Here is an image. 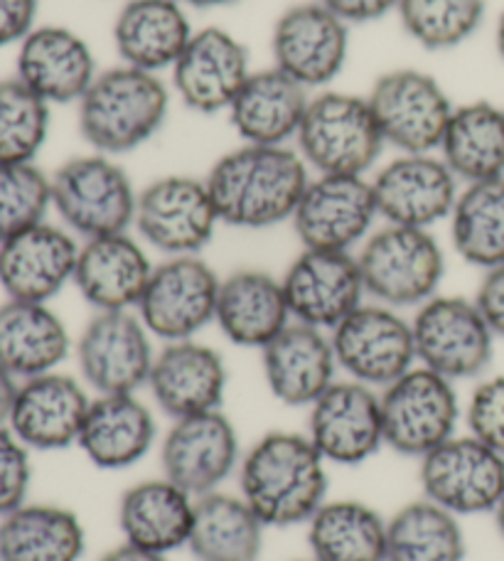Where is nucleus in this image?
Here are the masks:
<instances>
[{"label":"nucleus","mask_w":504,"mask_h":561,"mask_svg":"<svg viewBox=\"0 0 504 561\" xmlns=\"http://www.w3.org/2000/svg\"><path fill=\"white\" fill-rule=\"evenodd\" d=\"M310 178L296 146L256 144L227 150L205 175L221 225L249 232L290 222Z\"/></svg>","instance_id":"f257e3e1"},{"label":"nucleus","mask_w":504,"mask_h":561,"mask_svg":"<svg viewBox=\"0 0 504 561\" xmlns=\"http://www.w3.org/2000/svg\"><path fill=\"white\" fill-rule=\"evenodd\" d=\"M237 483L266 527L308 525L328 500L330 463L308 434L268 431L244 450Z\"/></svg>","instance_id":"f03ea898"},{"label":"nucleus","mask_w":504,"mask_h":561,"mask_svg":"<svg viewBox=\"0 0 504 561\" xmlns=\"http://www.w3.org/2000/svg\"><path fill=\"white\" fill-rule=\"evenodd\" d=\"M170 104L173 89L163 77L118 62L101 69L77 104V126L94 153L121 158L163 131Z\"/></svg>","instance_id":"7ed1b4c3"},{"label":"nucleus","mask_w":504,"mask_h":561,"mask_svg":"<svg viewBox=\"0 0 504 561\" xmlns=\"http://www.w3.org/2000/svg\"><path fill=\"white\" fill-rule=\"evenodd\" d=\"M294 146L312 175H369L387 150L367 94L337 89L310 96Z\"/></svg>","instance_id":"20e7f679"},{"label":"nucleus","mask_w":504,"mask_h":561,"mask_svg":"<svg viewBox=\"0 0 504 561\" xmlns=\"http://www.w3.org/2000/svg\"><path fill=\"white\" fill-rule=\"evenodd\" d=\"M49 185L53 213L79 242L134 232L138 187L118 158L94 150L75 156L49 173Z\"/></svg>","instance_id":"39448f33"},{"label":"nucleus","mask_w":504,"mask_h":561,"mask_svg":"<svg viewBox=\"0 0 504 561\" xmlns=\"http://www.w3.org/2000/svg\"><path fill=\"white\" fill-rule=\"evenodd\" d=\"M355 256L369 300L397 310H416L440 294L446 252L433 229L381 225Z\"/></svg>","instance_id":"423d86ee"},{"label":"nucleus","mask_w":504,"mask_h":561,"mask_svg":"<svg viewBox=\"0 0 504 561\" xmlns=\"http://www.w3.org/2000/svg\"><path fill=\"white\" fill-rule=\"evenodd\" d=\"M221 219L205 178L170 173L138 190L134 234L160 256H199Z\"/></svg>","instance_id":"0eeeda50"},{"label":"nucleus","mask_w":504,"mask_h":561,"mask_svg":"<svg viewBox=\"0 0 504 561\" xmlns=\"http://www.w3.org/2000/svg\"><path fill=\"white\" fill-rule=\"evenodd\" d=\"M411 330L416 365L456 385L482 379L495 357L497 337L476 300L466 296H433L413 310Z\"/></svg>","instance_id":"6e6552de"},{"label":"nucleus","mask_w":504,"mask_h":561,"mask_svg":"<svg viewBox=\"0 0 504 561\" xmlns=\"http://www.w3.org/2000/svg\"><path fill=\"white\" fill-rule=\"evenodd\" d=\"M385 446L403 458L428 456L458 434L462 407L456 382L428 367L413 365L406 375L379 389Z\"/></svg>","instance_id":"1a4fd4ad"},{"label":"nucleus","mask_w":504,"mask_h":561,"mask_svg":"<svg viewBox=\"0 0 504 561\" xmlns=\"http://www.w3.org/2000/svg\"><path fill=\"white\" fill-rule=\"evenodd\" d=\"M367 99L387 148L438 153L456 102L436 77L416 67L391 69L377 77Z\"/></svg>","instance_id":"9d476101"},{"label":"nucleus","mask_w":504,"mask_h":561,"mask_svg":"<svg viewBox=\"0 0 504 561\" xmlns=\"http://www.w3.org/2000/svg\"><path fill=\"white\" fill-rule=\"evenodd\" d=\"M156 337L136 310L94 313L75 340L79 379L92 394H138L156 363Z\"/></svg>","instance_id":"9b49d317"},{"label":"nucleus","mask_w":504,"mask_h":561,"mask_svg":"<svg viewBox=\"0 0 504 561\" xmlns=\"http://www.w3.org/2000/svg\"><path fill=\"white\" fill-rule=\"evenodd\" d=\"M221 276L199 256H165L150 274L138 318L158 343L195 340L215 325Z\"/></svg>","instance_id":"f8f14e48"},{"label":"nucleus","mask_w":504,"mask_h":561,"mask_svg":"<svg viewBox=\"0 0 504 561\" xmlns=\"http://www.w3.org/2000/svg\"><path fill=\"white\" fill-rule=\"evenodd\" d=\"M421 497L456 517L492 515L504 495V456L472 434H456L419 460Z\"/></svg>","instance_id":"ddd939ff"},{"label":"nucleus","mask_w":504,"mask_h":561,"mask_svg":"<svg viewBox=\"0 0 504 561\" xmlns=\"http://www.w3.org/2000/svg\"><path fill=\"white\" fill-rule=\"evenodd\" d=\"M340 373L371 389H385L416 365L411 318L403 310L365 300L330 333Z\"/></svg>","instance_id":"4468645a"},{"label":"nucleus","mask_w":504,"mask_h":561,"mask_svg":"<svg viewBox=\"0 0 504 561\" xmlns=\"http://www.w3.org/2000/svg\"><path fill=\"white\" fill-rule=\"evenodd\" d=\"M377 222L369 175H312L290 219L302 249L350 254L367 242Z\"/></svg>","instance_id":"2eb2a0df"},{"label":"nucleus","mask_w":504,"mask_h":561,"mask_svg":"<svg viewBox=\"0 0 504 561\" xmlns=\"http://www.w3.org/2000/svg\"><path fill=\"white\" fill-rule=\"evenodd\" d=\"M350 47V25L318 0L290 5L271 30V65L312 94L345 72Z\"/></svg>","instance_id":"dca6fc26"},{"label":"nucleus","mask_w":504,"mask_h":561,"mask_svg":"<svg viewBox=\"0 0 504 561\" xmlns=\"http://www.w3.org/2000/svg\"><path fill=\"white\" fill-rule=\"evenodd\" d=\"M241 456L237 426L221 409L175 419L160 438V470L193 497L215 493L237 478Z\"/></svg>","instance_id":"f3484780"},{"label":"nucleus","mask_w":504,"mask_h":561,"mask_svg":"<svg viewBox=\"0 0 504 561\" xmlns=\"http://www.w3.org/2000/svg\"><path fill=\"white\" fill-rule=\"evenodd\" d=\"M369 178L381 222L416 229L448 222L462 187L438 153H397Z\"/></svg>","instance_id":"a211bd4d"},{"label":"nucleus","mask_w":504,"mask_h":561,"mask_svg":"<svg viewBox=\"0 0 504 561\" xmlns=\"http://www.w3.org/2000/svg\"><path fill=\"white\" fill-rule=\"evenodd\" d=\"M306 434L330 466H362L387 448L379 389L337 379L308 407Z\"/></svg>","instance_id":"6ab92c4d"},{"label":"nucleus","mask_w":504,"mask_h":561,"mask_svg":"<svg viewBox=\"0 0 504 561\" xmlns=\"http://www.w3.org/2000/svg\"><path fill=\"white\" fill-rule=\"evenodd\" d=\"M251 72L247 45L229 30L209 25L190 37L185 53L170 69V89L190 112L227 114Z\"/></svg>","instance_id":"aec40b11"},{"label":"nucleus","mask_w":504,"mask_h":561,"mask_svg":"<svg viewBox=\"0 0 504 561\" xmlns=\"http://www.w3.org/2000/svg\"><path fill=\"white\" fill-rule=\"evenodd\" d=\"M290 318L332 333L365 304L367 290L357 256L325 249H300L280 276Z\"/></svg>","instance_id":"412c9836"},{"label":"nucleus","mask_w":504,"mask_h":561,"mask_svg":"<svg viewBox=\"0 0 504 561\" xmlns=\"http://www.w3.org/2000/svg\"><path fill=\"white\" fill-rule=\"evenodd\" d=\"M92 392L79 377L55 373L23 379L18 385L8 428L37 454H53L77 446Z\"/></svg>","instance_id":"4be33fe9"},{"label":"nucleus","mask_w":504,"mask_h":561,"mask_svg":"<svg viewBox=\"0 0 504 561\" xmlns=\"http://www.w3.org/2000/svg\"><path fill=\"white\" fill-rule=\"evenodd\" d=\"M82 242L67 227L45 219L0 244V290L5 298L53 304L75 284Z\"/></svg>","instance_id":"5701e85b"},{"label":"nucleus","mask_w":504,"mask_h":561,"mask_svg":"<svg viewBox=\"0 0 504 561\" xmlns=\"http://www.w3.org/2000/svg\"><path fill=\"white\" fill-rule=\"evenodd\" d=\"M229 369L219 350L199 340L158 347L146 389L170 421L217 412L225 404Z\"/></svg>","instance_id":"b1692460"},{"label":"nucleus","mask_w":504,"mask_h":561,"mask_svg":"<svg viewBox=\"0 0 504 561\" xmlns=\"http://www.w3.org/2000/svg\"><path fill=\"white\" fill-rule=\"evenodd\" d=\"M99 72L92 45L65 25H37L18 45L15 77L49 106H77Z\"/></svg>","instance_id":"393cba45"},{"label":"nucleus","mask_w":504,"mask_h":561,"mask_svg":"<svg viewBox=\"0 0 504 561\" xmlns=\"http://www.w3.org/2000/svg\"><path fill=\"white\" fill-rule=\"evenodd\" d=\"M153 268L150 249L134 232L106 234L79 247L72 286L94 313L136 310Z\"/></svg>","instance_id":"a878e982"},{"label":"nucleus","mask_w":504,"mask_h":561,"mask_svg":"<svg viewBox=\"0 0 504 561\" xmlns=\"http://www.w3.org/2000/svg\"><path fill=\"white\" fill-rule=\"evenodd\" d=\"M259 353L268 392L284 407L308 409L340 379L330 333L320 328L290 320Z\"/></svg>","instance_id":"bb28decb"},{"label":"nucleus","mask_w":504,"mask_h":561,"mask_svg":"<svg viewBox=\"0 0 504 561\" xmlns=\"http://www.w3.org/2000/svg\"><path fill=\"white\" fill-rule=\"evenodd\" d=\"M158 440L156 412L138 394H94L77 448L101 470H128Z\"/></svg>","instance_id":"cd10ccee"},{"label":"nucleus","mask_w":504,"mask_h":561,"mask_svg":"<svg viewBox=\"0 0 504 561\" xmlns=\"http://www.w3.org/2000/svg\"><path fill=\"white\" fill-rule=\"evenodd\" d=\"M312 92L278 67L254 69L227 118L241 144L294 146Z\"/></svg>","instance_id":"c85d7f7f"},{"label":"nucleus","mask_w":504,"mask_h":561,"mask_svg":"<svg viewBox=\"0 0 504 561\" xmlns=\"http://www.w3.org/2000/svg\"><path fill=\"white\" fill-rule=\"evenodd\" d=\"M195 27L177 0H126L114 20V49L121 65L150 75L170 72Z\"/></svg>","instance_id":"c756f323"},{"label":"nucleus","mask_w":504,"mask_h":561,"mask_svg":"<svg viewBox=\"0 0 504 561\" xmlns=\"http://www.w3.org/2000/svg\"><path fill=\"white\" fill-rule=\"evenodd\" d=\"M72 355V333L53 306L15 298L0 304V367L18 382L55 373Z\"/></svg>","instance_id":"7c9ffc66"},{"label":"nucleus","mask_w":504,"mask_h":561,"mask_svg":"<svg viewBox=\"0 0 504 561\" xmlns=\"http://www.w3.org/2000/svg\"><path fill=\"white\" fill-rule=\"evenodd\" d=\"M195 505L197 497L165 476L140 480L118 497L116 519L121 537L128 545L168 557L175 549L187 547Z\"/></svg>","instance_id":"2f4dec72"},{"label":"nucleus","mask_w":504,"mask_h":561,"mask_svg":"<svg viewBox=\"0 0 504 561\" xmlns=\"http://www.w3.org/2000/svg\"><path fill=\"white\" fill-rule=\"evenodd\" d=\"M290 320L280 276L264 268H237L221 276L215 325L231 345L264 350Z\"/></svg>","instance_id":"473e14b6"},{"label":"nucleus","mask_w":504,"mask_h":561,"mask_svg":"<svg viewBox=\"0 0 504 561\" xmlns=\"http://www.w3.org/2000/svg\"><path fill=\"white\" fill-rule=\"evenodd\" d=\"M87 533L75 510L27 500L0 517V561H79Z\"/></svg>","instance_id":"72a5a7b5"},{"label":"nucleus","mask_w":504,"mask_h":561,"mask_svg":"<svg viewBox=\"0 0 504 561\" xmlns=\"http://www.w3.org/2000/svg\"><path fill=\"white\" fill-rule=\"evenodd\" d=\"M306 527L316 561H387L389 517L365 500L328 497Z\"/></svg>","instance_id":"f704fd0d"},{"label":"nucleus","mask_w":504,"mask_h":561,"mask_svg":"<svg viewBox=\"0 0 504 561\" xmlns=\"http://www.w3.org/2000/svg\"><path fill=\"white\" fill-rule=\"evenodd\" d=\"M266 529L244 497L221 488L197 497L187 549L197 561H259Z\"/></svg>","instance_id":"c9c22d12"},{"label":"nucleus","mask_w":504,"mask_h":561,"mask_svg":"<svg viewBox=\"0 0 504 561\" xmlns=\"http://www.w3.org/2000/svg\"><path fill=\"white\" fill-rule=\"evenodd\" d=\"M438 156L462 185L504 178V108L488 99L456 104Z\"/></svg>","instance_id":"e433bc0d"},{"label":"nucleus","mask_w":504,"mask_h":561,"mask_svg":"<svg viewBox=\"0 0 504 561\" xmlns=\"http://www.w3.org/2000/svg\"><path fill=\"white\" fill-rule=\"evenodd\" d=\"M448 225L462 262L480 272L504 264V178L462 185Z\"/></svg>","instance_id":"4c0bfd02"},{"label":"nucleus","mask_w":504,"mask_h":561,"mask_svg":"<svg viewBox=\"0 0 504 561\" xmlns=\"http://www.w3.org/2000/svg\"><path fill=\"white\" fill-rule=\"evenodd\" d=\"M460 517L426 497L411 500L389 517L387 561H466Z\"/></svg>","instance_id":"58836bf2"},{"label":"nucleus","mask_w":504,"mask_h":561,"mask_svg":"<svg viewBox=\"0 0 504 561\" xmlns=\"http://www.w3.org/2000/svg\"><path fill=\"white\" fill-rule=\"evenodd\" d=\"M397 15L419 47L448 53L476 37L485 20V0H399Z\"/></svg>","instance_id":"ea45409f"},{"label":"nucleus","mask_w":504,"mask_h":561,"mask_svg":"<svg viewBox=\"0 0 504 561\" xmlns=\"http://www.w3.org/2000/svg\"><path fill=\"white\" fill-rule=\"evenodd\" d=\"M49 126L53 106L15 75L0 77V163H37Z\"/></svg>","instance_id":"a19ab883"},{"label":"nucleus","mask_w":504,"mask_h":561,"mask_svg":"<svg viewBox=\"0 0 504 561\" xmlns=\"http://www.w3.org/2000/svg\"><path fill=\"white\" fill-rule=\"evenodd\" d=\"M53 213V185L37 163H0V244L45 222Z\"/></svg>","instance_id":"79ce46f5"},{"label":"nucleus","mask_w":504,"mask_h":561,"mask_svg":"<svg viewBox=\"0 0 504 561\" xmlns=\"http://www.w3.org/2000/svg\"><path fill=\"white\" fill-rule=\"evenodd\" d=\"M468 434L504 456V375L482 377L462 409Z\"/></svg>","instance_id":"37998d69"},{"label":"nucleus","mask_w":504,"mask_h":561,"mask_svg":"<svg viewBox=\"0 0 504 561\" xmlns=\"http://www.w3.org/2000/svg\"><path fill=\"white\" fill-rule=\"evenodd\" d=\"M33 488V450L8 426H0V517L30 500Z\"/></svg>","instance_id":"c03bdc74"},{"label":"nucleus","mask_w":504,"mask_h":561,"mask_svg":"<svg viewBox=\"0 0 504 561\" xmlns=\"http://www.w3.org/2000/svg\"><path fill=\"white\" fill-rule=\"evenodd\" d=\"M37 0H0V49L18 47L37 27Z\"/></svg>","instance_id":"a18cd8bd"},{"label":"nucleus","mask_w":504,"mask_h":561,"mask_svg":"<svg viewBox=\"0 0 504 561\" xmlns=\"http://www.w3.org/2000/svg\"><path fill=\"white\" fill-rule=\"evenodd\" d=\"M472 300L495 337H504V264L482 272Z\"/></svg>","instance_id":"49530a36"},{"label":"nucleus","mask_w":504,"mask_h":561,"mask_svg":"<svg viewBox=\"0 0 504 561\" xmlns=\"http://www.w3.org/2000/svg\"><path fill=\"white\" fill-rule=\"evenodd\" d=\"M318 3L332 10L337 18L352 25H367L385 20L387 15L397 13L399 0H318Z\"/></svg>","instance_id":"de8ad7c7"},{"label":"nucleus","mask_w":504,"mask_h":561,"mask_svg":"<svg viewBox=\"0 0 504 561\" xmlns=\"http://www.w3.org/2000/svg\"><path fill=\"white\" fill-rule=\"evenodd\" d=\"M99 561H168V557L158 554V552H148V549L134 547L128 542H121L118 547L108 549V552Z\"/></svg>","instance_id":"09e8293b"},{"label":"nucleus","mask_w":504,"mask_h":561,"mask_svg":"<svg viewBox=\"0 0 504 561\" xmlns=\"http://www.w3.org/2000/svg\"><path fill=\"white\" fill-rule=\"evenodd\" d=\"M18 385H20L18 379L0 367V426H8L10 409H13L15 394H18Z\"/></svg>","instance_id":"8fccbe9b"},{"label":"nucleus","mask_w":504,"mask_h":561,"mask_svg":"<svg viewBox=\"0 0 504 561\" xmlns=\"http://www.w3.org/2000/svg\"><path fill=\"white\" fill-rule=\"evenodd\" d=\"M180 5H185L187 10L195 8V10H211V8H225L237 3V0H177Z\"/></svg>","instance_id":"3c124183"},{"label":"nucleus","mask_w":504,"mask_h":561,"mask_svg":"<svg viewBox=\"0 0 504 561\" xmlns=\"http://www.w3.org/2000/svg\"><path fill=\"white\" fill-rule=\"evenodd\" d=\"M495 47H497L500 59L504 62V10H502V15L497 20V27H495Z\"/></svg>","instance_id":"603ef678"},{"label":"nucleus","mask_w":504,"mask_h":561,"mask_svg":"<svg viewBox=\"0 0 504 561\" xmlns=\"http://www.w3.org/2000/svg\"><path fill=\"white\" fill-rule=\"evenodd\" d=\"M492 517H495V527H497V533H500L502 542H504V495H502V500L497 503L495 513H492Z\"/></svg>","instance_id":"864d4df0"},{"label":"nucleus","mask_w":504,"mask_h":561,"mask_svg":"<svg viewBox=\"0 0 504 561\" xmlns=\"http://www.w3.org/2000/svg\"><path fill=\"white\" fill-rule=\"evenodd\" d=\"M296 561H316V559H312V557H310V559H296Z\"/></svg>","instance_id":"5fc2aeb1"}]
</instances>
